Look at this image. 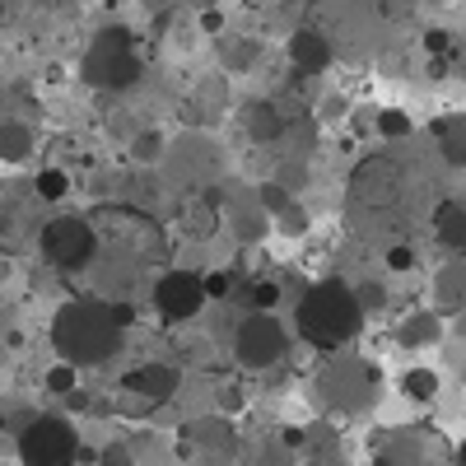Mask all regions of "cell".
I'll list each match as a JSON object with an SVG mask.
<instances>
[{
    "instance_id": "obj_24",
    "label": "cell",
    "mask_w": 466,
    "mask_h": 466,
    "mask_svg": "<svg viewBox=\"0 0 466 466\" xmlns=\"http://www.w3.org/2000/svg\"><path fill=\"white\" fill-rule=\"evenodd\" d=\"M430 340H439V318H430V313L406 318V327H401V345H430Z\"/></svg>"
},
{
    "instance_id": "obj_15",
    "label": "cell",
    "mask_w": 466,
    "mask_h": 466,
    "mask_svg": "<svg viewBox=\"0 0 466 466\" xmlns=\"http://www.w3.org/2000/svg\"><path fill=\"white\" fill-rule=\"evenodd\" d=\"M289 61L303 70V75H322L331 66V43L322 28H299L289 37Z\"/></svg>"
},
{
    "instance_id": "obj_2",
    "label": "cell",
    "mask_w": 466,
    "mask_h": 466,
    "mask_svg": "<svg viewBox=\"0 0 466 466\" xmlns=\"http://www.w3.org/2000/svg\"><path fill=\"white\" fill-rule=\"evenodd\" d=\"M131 308L112 303V299H70L61 313L52 318V345L61 364L70 369H89V364H107L116 350H122V336L131 327Z\"/></svg>"
},
{
    "instance_id": "obj_18",
    "label": "cell",
    "mask_w": 466,
    "mask_h": 466,
    "mask_svg": "<svg viewBox=\"0 0 466 466\" xmlns=\"http://www.w3.org/2000/svg\"><path fill=\"white\" fill-rule=\"evenodd\" d=\"M243 127H248V136H252L257 145H276V140L285 136V116L276 112V103L252 98V103L243 107Z\"/></svg>"
},
{
    "instance_id": "obj_11",
    "label": "cell",
    "mask_w": 466,
    "mask_h": 466,
    "mask_svg": "<svg viewBox=\"0 0 466 466\" xmlns=\"http://www.w3.org/2000/svg\"><path fill=\"white\" fill-rule=\"evenodd\" d=\"M182 457H201L210 466H224L238 457V434H233V424L224 415H206V420H191L182 430V443H177Z\"/></svg>"
},
{
    "instance_id": "obj_13",
    "label": "cell",
    "mask_w": 466,
    "mask_h": 466,
    "mask_svg": "<svg viewBox=\"0 0 466 466\" xmlns=\"http://www.w3.org/2000/svg\"><path fill=\"white\" fill-rule=\"evenodd\" d=\"M37 201L33 191H0V248H10V252H19V248H28L33 238H37V228H43V219H37Z\"/></svg>"
},
{
    "instance_id": "obj_32",
    "label": "cell",
    "mask_w": 466,
    "mask_h": 466,
    "mask_svg": "<svg viewBox=\"0 0 466 466\" xmlns=\"http://www.w3.org/2000/svg\"><path fill=\"white\" fill-rule=\"evenodd\" d=\"M387 266H392V270H410L415 266V248L410 243H392V248H387Z\"/></svg>"
},
{
    "instance_id": "obj_36",
    "label": "cell",
    "mask_w": 466,
    "mask_h": 466,
    "mask_svg": "<svg viewBox=\"0 0 466 466\" xmlns=\"http://www.w3.org/2000/svg\"><path fill=\"white\" fill-rule=\"evenodd\" d=\"M280 215H285V228H289V233H299V228L308 224V219H303V210H294V206H285Z\"/></svg>"
},
{
    "instance_id": "obj_21",
    "label": "cell",
    "mask_w": 466,
    "mask_h": 466,
    "mask_svg": "<svg viewBox=\"0 0 466 466\" xmlns=\"http://www.w3.org/2000/svg\"><path fill=\"white\" fill-rule=\"evenodd\" d=\"M434 136H439V149H443V159L452 164V168H461L466 164V116L461 112H452V116H439L434 122Z\"/></svg>"
},
{
    "instance_id": "obj_22",
    "label": "cell",
    "mask_w": 466,
    "mask_h": 466,
    "mask_svg": "<svg viewBox=\"0 0 466 466\" xmlns=\"http://www.w3.org/2000/svg\"><path fill=\"white\" fill-rule=\"evenodd\" d=\"M257 56H261V47L248 43V37H224V43H219V61H224L228 70H252Z\"/></svg>"
},
{
    "instance_id": "obj_28",
    "label": "cell",
    "mask_w": 466,
    "mask_h": 466,
    "mask_svg": "<svg viewBox=\"0 0 466 466\" xmlns=\"http://www.w3.org/2000/svg\"><path fill=\"white\" fill-rule=\"evenodd\" d=\"M248 299H252V313H270V303L280 299V289L270 280H257V285H248Z\"/></svg>"
},
{
    "instance_id": "obj_12",
    "label": "cell",
    "mask_w": 466,
    "mask_h": 466,
    "mask_svg": "<svg viewBox=\"0 0 466 466\" xmlns=\"http://www.w3.org/2000/svg\"><path fill=\"white\" fill-rule=\"evenodd\" d=\"M154 308L168 318V322H187L206 308V285L197 270H164L159 285H154Z\"/></svg>"
},
{
    "instance_id": "obj_23",
    "label": "cell",
    "mask_w": 466,
    "mask_h": 466,
    "mask_svg": "<svg viewBox=\"0 0 466 466\" xmlns=\"http://www.w3.org/2000/svg\"><path fill=\"white\" fill-rule=\"evenodd\" d=\"M401 392H406L410 401H434V397H439V373H434V369H410V373L401 378Z\"/></svg>"
},
{
    "instance_id": "obj_4",
    "label": "cell",
    "mask_w": 466,
    "mask_h": 466,
    "mask_svg": "<svg viewBox=\"0 0 466 466\" xmlns=\"http://www.w3.org/2000/svg\"><path fill=\"white\" fill-rule=\"evenodd\" d=\"M294 327L308 345H318V350H345L364 331V308H360L355 289H350L345 280H322L299 299Z\"/></svg>"
},
{
    "instance_id": "obj_16",
    "label": "cell",
    "mask_w": 466,
    "mask_h": 466,
    "mask_svg": "<svg viewBox=\"0 0 466 466\" xmlns=\"http://www.w3.org/2000/svg\"><path fill=\"white\" fill-rule=\"evenodd\" d=\"M461 303H466V261L452 257L434 276V308H439V313H448V318H457Z\"/></svg>"
},
{
    "instance_id": "obj_17",
    "label": "cell",
    "mask_w": 466,
    "mask_h": 466,
    "mask_svg": "<svg viewBox=\"0 0 466 466\" xmlns=\"http://www.w3.org/2000/svg\"><path fill=\"white\" fill-rule=\"evenodd\" d=\"M434 233H439V243L452 257H461V248H466V206L457 197H448V201L434 206Z\"/></svg>"
},
{
    "instance_id": "obj_3",
    "label": "cell",
    "mask_w": 466,
    "mask_h": 466,
    "mask_svg": "<svg viewBox=\"0 0 466 466\" xmlns=\"http://www.w3.org/2000/svg\"><path fill=\"white\" fill-rule=\"evenodd\" d=\"M98 233V252H112V257H127L131 266H164L173 257V243H168V233L164 224L154 219L149 210L140 206H122V201H112V206H98L94 215H85Z\"/></svg>"
},
{
    "instance_id": "obj_29",
    "label": "cell",
    "mask_w": 466,
    "mask_h": 466,
    "mask_svg": "<svg viewBox=\"0 0 466 466\" xmlns=\"http://www.w3.org/2000/svg\"><path fill=\"white\" fill-rule=\"evenodd\" d=\"M47 392H56V397H70V392H75V369H70V364L47 369Z\"/></svg>"
},
{
    "instance_id": "obj_30",
    "label": "cell",
    "mask_w": 466,
    "mask_h": 466,
    "mask_svg": "<svg viewBox=\"0 0 466 466\" xmlns=\"http://www.w3.org/2000/svg\"><path fill=\"white\" fill-rule=\"evenodd\" d=\"M378 10H382V19H410L420 10V0H378Z\"/></svg>"
},
{
    "instance_id": "obj_20",
    "label": "cell",
    "mask_w": 466,
    "mask_h": 466,
    "mask_svg": "<svg viewBox=\"0 0 466 466\" xmlns=\"http://www.w3.org/2000/svg\"><path fill=\"white\" fill-rule=\"evenodd\" d=\"M33 154V127L24 116H0V159L5 164H24Z\"/></svg>"
},
{
    "instance_id": "obj_37",
    "label": "cell",
    "mask_w": 466,
    "mask_h": 466,
    "mask_svg": "<svg viewBox=\"0 0 466 466\" xmlns=\"http://www.w3.org/2000/svg\"><path fill=\"white\" fill-rule=\"evenodd\" d=\"M33 5H61V0H33Z\"/></svg>"
},
{
    "instance_id": "obj_35",
    "label": "cell",
    "mask_w": 466,
    "mask_h": 466,
    "mask_svg": "<svg viewBox=\"0 0 466 466\" xmlns=\"http://www.w3.org/2000/svg\"><path fill=\"white\" fill-rule=\"evenodd\" d=\"M261 206H270V210H285L289 201H285V191H280V187H261Z\"/></svg>"
},
{
    "instance_id": "obj_25",
    "label": "cell",
    "mask_w": 466,
    "mask_h": 466,
    "mask_svg": "<svg viewBox=\"0 0 466 466\" xmlns=\"http://www.w3.org/2000/svg\"><path fill=\"white\" fill-rule=\"evenodd\" d=\"M66 191H70V177L61 168H43V173H37V182H33V197L37 201H61Z\"/></svg>"
},
{
    "instance_id": "obj_10",
    "label": "cell",
    "mask_w": 466,
    "mask_h": 466,
    "mask_svg": "<svg viewBox=\"0 0 466 466\" xmlns=\"http://www.w3.org/2000/svg\"><path fill=\"white\" fill-rule=\"evenodd\" d=\"M322 397L340 410H364L378 397V369L369 360H340L322 373Z\"/></svg>"
},
{
    "instance_id": "obj_14",
    "label": "cell",
    "mask_w": 466,
    "mask_h": 466,
    "mask_svg": "<svg viewBox=\"0 0 466 466\" xmlns=\"http://www.w3.org/2000/svg\"><path fill=\"white\" fill-rule=\"evenodd\" d=\"M177 382H182V373L173 364H140L122 378V392L131 401H145V406H164L177 392Z\"/></svg>"
},
{
    "instance_id": "obj_8",
    "label": "cell",
    "mask_w": 466,
    "mask_h": 466,
    "mask_svg": "<svg viewBox=\"0 0 466 466\" xmlns=\"http://www.w3.org/2000/svg\"><path fill=\"white\" fill-rule=\"evenodd\" d=\"M75 452H80V439H75L70 420H61V415H37L19 434V461L24 466H70Z\"/></svg>"
},
{
    "instance_id": "obj_27",
    "label": "cell",
    "mask_w": 466,
    "mask_h": 466,
    "mask_svg": "<svg viewBox=\"0 0 466 466\" xmlns=\"http://www.w3.org/2000/svg\"><path fill=\"white\" fill-rule=\"evenodd\" d=\"M159 154H164V136H159V131H140V136H136V159H140V164H154Z\"/></svg>"
},
{
    "instance_id": "obj_26",
    "label": "cell",
    "mask_w": 466,
    "mask_h": 466,
    "mask_svg": "<svg viewBox=\"0 0 466 466\" xmlns=\"http://www.w3.org/2000/svg\"><path fill=\"white\" fill-rule=\"evenodd\" d=\"M378 136H387V140H406V136H410V116L397 112V107L378 112Z\"/></svg>"
},
{
    "instance_id": "obj_34",
    "label": "cell",
    "mask_w": 466,
    "mask_h": 466,
    "mask_svg": "<svg viewBox=\"0 0 466 466\" xmlns=\"http://www.w3.org/2000/svg\"><path fill=\"white\" fill-rule=\"evenodd\" d=\"M424 47H430L434 56H448V47H452V37H448L443 28H430V33H424Z\"/></svg>"
},
{
    "instance_id": "obj_1",
    "label": "cell",
    "mask_w": 466,
    "mask_h": 466,
    "mask_svg": "<svg viewBox=\"0 0 466 466\" xmlns=\"http://www.w3.org/2000/svg\"><path fill=\"white\" fill-rule=\"evenodd\" d=\"M420 187L424 182L415 164L397 159V154H373L350 177V197H345L350 228L360 238H392V233L410 228L420 210Z\"/></svg>"
},
{
    "instance_id": "obj_33",
    "label": "cell",
    "mask_w": 466,
    "mask_h": 466,
    "mask_svg": "<svg viewBox=\"0 0 466 466\" xmlns=\"http://www.w3.org/2000/svg\"><path fill=\"white\" fill-rule=\"evenodd\" d=\"M103 466H136V461H131V448H127V443H107V448H103Z\"/></svg>"
},
{
    "instance_id": "obj_19",
    "label": "cell",
    "mask_w": 466,
    "mask_h": 466,
    "mask_svg": "<svg viewBox=\"0 0 466 466\" xmlns=\"http://www.w3.org/2000/svg\"><path fill=\"white\" fill-rule=\"evenodd\" d=\"M182 228L191 233V238H210V233L219 228V197H215V191H201V197L187 201Z\"/></svg>"
},
{
    "instance_id": "obj_5",
    "label": "cell",
    "mask_w": 466,
    "mask_h": 466,
    "mask_svg": "<svg viewBox=\"0 0 466 466\" xmlns=\"http://www.w3.org/2000/svg\"><path fill=\"white\" fill-rule=\"evenodd\" d=\"M80 75H85V85H94V89H127V85H136L140 80V52H136L131 28H122V24L103 28L89 43L85 61H80Z\"/></svg>"
},
{
    "instance_id": "obj_6",
    "label": "cell",
    "mask_w": 466,
    "mask_h": 466,
    "mask_svg": "<svg viewBox=\"0 0 466 466\" xmlns=\"http://www.w3.org/2000/svg\"><path fill=\"white\" fill-rule=\"evenodd\" d=\"M373 466H461V452L430 424H410L378 439Z\"/></svg>"
},
{
    "instance_id": "obj_9",
    "label": "cell",
    "mask_w": 466,
    "mask_h": 466,
    "mask_svg": "<svg viewBox=\"0 0 466 466\" xmlns=\"http://www.w3.org/2000/svg\"><path fill=\"white\" fill-rule=\"evenodd\" d=\"M233 350H238V364L248 369H270L285 360L289 350V331L270 318V313H248L238 322V336H233Z\"/></svg>"
},
{
    "instance_id": "obj_7",
    "label": "cell",
    "mask_w": 466,
    "mask_h": 466,
    "mask_svg": "<svg viewBox=\"0 0 466 466\" xmlns=\"http://www.w3.org/2000/svg\"><path fill=\"white\" fill-rule=\"evenodd\" d=\"M37 248L56 270L75 276V270H89L98 261V233L85 215H56V219H43V228H37Z\"/></svg>"
},
{
    "instance_id": "obj_31",
    "label": "cell",
    "mask_w": 466,
    "mask_h": 466,
    "mask_svg": "<svg viewBox=\"0 0 466 466\" xmlns=\"http://www.w3.org/2000/svg\"><path fill=\"white\" fill-rule=\"evenodd\" d=\"M201 285H206V299H228L233 294V276H228V270H219V276H201Z\"/></svg>"
}]
</instances>
